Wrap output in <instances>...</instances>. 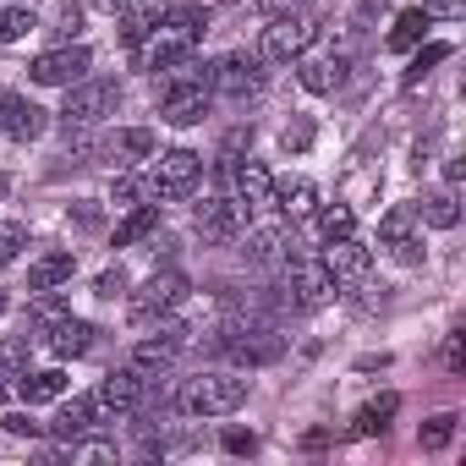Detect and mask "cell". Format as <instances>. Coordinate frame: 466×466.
Wrapping results in <instances>:
<instances>
[{
	"label": "cell",
	"mask_w": 466,
	"mask_h": 466,
	"mask_svg": "<svg viewBox=\"0 0 466 466\" xmlns=\"http://www.w3.org/2000/svg\"><path fill=\"white\" fill-rule=\"evenodd\" d=\"M264 6H269V12L280 17V12H302V0H264Z\"/></svg>",
	"instance_id": "c3c4849f"
},
{
	"label": "cell",
	"mask_w": 466,
	"mask_h": 466,
	"mask_svg": "<svg viewBox=\"0 0 466 466\" xmlns=\"http://www.w3.org/2000/svg\"><path fill=\"white\" fill-rule=\"evenodd\" d=\"M6 433H17V439H34V433H39V422L17 411V417H6Z\"/></svg>",
	"instance_id": "7dc6e473"
},
{
	"label": "cell",
	"mask_w": 466,
	"mask_h": 466,
	"mask_svg": "<svg viewBox=\"0 0 466 466\" xmlns=\"http://www.w3.org/2000/svg\"><path fill=\"white\" fill-rule=\"evenodd\" d=\"M159 116H165L170 127L203 121V116H208V66H192V61L170 66V72L159 77Z\"/></svg>",
	"instance_id": "7a4b0ae2"
},
{
	"label": "cell",
	"mask_w": 466,
	"mask_h": 466,
	"mask_svg": "<svg viewBox=\"0 0 466 466\" xmlns=\"http://www.w3.org/2000/svg\"><path fill=\"white\" fill-rule=\"evenodd\" d=\"M127 6H132V12H127V23H121V45H127V50H137V45L165 23V12H170V6H165V0H127Z\"/></svg>",
	"instance_id": "ffe728a7"
},
{
	"label": "cell",
	"mask_w": 466,
	"mask_h": 466,
	"mask_svg": "<svg viewBox=\"0 0 466 466\" xmlns=\"http://www.w3.org/2000/svg\"><path fill=\"white\" fill-rule=\"evenodd\" d=\"M225 450H230V455H253V450H258V439H253V433H242V428H230V433H225Z\"/></svg>",
	"instance_id": "f6af8a7d"
},
{
	"label": "cell",
	"mask_w": 466,
	"mask_h": 466,
	"mask_svg": "<svg viewBox=\"0 0 466 466\" xmlns=\"http://www.w3.org/2000/svg\"><path fill=\"white\" fill-rule=\"evenodd\" d=\"M143 192H148V187H143V181H132V176H121V181L110 187V198H116V208H132V203H137ZM148 198H154V192H148Z\"/></svg>",
	"instance_id": "60d3db41"
},
{
	"label": "cell",
	"mask_w": 466,
	"mask_h": 466,
	"mask_svg": "<svg viewBox=\"0 0 466 466\" xmlns=\"http://www.w3.org/2000/svg\"><path fill=\"white\" fill-rule=\"evenodd\" d=\"M248 214H253V208H248L242 198H203L198 214H192V225H198V237H203V242L225 248V242H242Z\"/></svg>",
	"instance_id": "52a82bcc"
},
{
	"label": "cell",
	"mask_w": 466,
	"mask_h": 466,
	"mask_svg": "<svg viewBox=\"0 0 466 466\" xmlns=\"http://www.w3.org/2000/svg\"><path fill=\"white\" fill-rule=\"evenodd\" d=\"M28 248V230L17 225V219H6V225H0V269H6V264H17V253Z\"/></svg>",
	"instance_id": "f35d334b"
},
{
	"label": "cell",
	"mask_w": 466,
	"mask_h": 466,
	"mask_svg": "<svg viewBox=\"0 0 466 466\" xmlns=\"http://www.w3.org/2000/svg\"><path fill=\"white\" fill-rule=\"evenodd\" d=\"M56 34H61V39H72V34H83V6H72V0H66V6L56 12Z\"/></svg>",
	"instance_id": "b9f144b4"
},
{
	"label": "cell",
	"mask_w": 466,
	"mask_h": 466,
	"mask_svg": "<svg viewBox=\"0 0 466 466\" xmlns=\"http://www.w3.org/2000/svg\"><path fill=\"white\" fill-rule=\"evenodd\" d=\"M324 269H329V280H335V286H362V280L373 275V253H368L357 237H346V242H329Z\"/></svg>",
	"instance_id": "2e32d148"
},
{
	"label": "cell",
	"mask_w": 466,
	"mask_h": 466,
	"mask_svg": "<svg viewBox=\"0 0 466 466\" xmlns=\"http://www.w3.org/2000/svg\"><path fill=\"white\" fill-rule=\"evenodd\" d=\"M203 28H208V12H203V6H170V12H165V23L137 45L143 72H154V77H159V72H170V66L192 61V50H198Z\"/></svg>",
	"instance_id": "6da1fadb"
},
{
	"label": "cell",
	"mask_w": 466,
	"mask_h": 466,
	"mask_svg": "<svg viewBox=\"0 0 466 466\" xmlns=\"http://www.w3.org/2000/svg\"><path fill=\"white\" fill-rule=\"evenodd\" d=\"M428 23H433V17H428L422 6H406V12L395 17V28H390V39H384V45H390V50H417Z\"/></svg>",
	"instance_id": "f1b7e54d"
},
{
	"label": "cell",
	"mask_w": 466,
	"mask_h": 466,
	"mask_svg": "<svg viewBox=\"0 0 466 466\" xmlns=\"http://www.w3.org/2000/svg\"><path fill=\"white\" fill-rule=\"evenodd\" d=\"M258 56H219L208 66V94H225V99H248L258 94Z\"/></svg>",
	"instance_id": "8fae6325"
},
{
	"label": "cell",
	"mask_w": 466,
	"mask_h": 466,
	"mask_svg": "<svg viewBox=\"0 0 466 466\" xmlns=\"http://www.w3.org/2000/svg\"><path fill=\"white\" fill-rule=\"evenodd\" d=\"M176 406L187 417H230L237 406H248V379H237V373H198V379H187Z\"/></svg>",
	"instance_id": "3957f363"
},
{
	"label": "cell",
	"mask_w": 466,
	"mask_h": 466,
	"mask_svg": "<svg viewBox=\"0 0 466 466\" xmlns=\"http://www.w3.org/2000/svg\"><path fill=\"white\" fill-rule=\"evenodd\" d=\"M313 214H319V237H324V242L357 237V214H351L346 203H329V208H313Z\"/></svg>",
	"instance_id": "1f68e13d"
},
{
	"label": "cell",
	"mask_w": 466,
	"mask_h": 466,
	"mask_svg": "<svg viewBox=\"0 0 466 466\" xmlns=\"http://www.w3.org/2000/svg\"><path fill=\"white\" fill-rule=\"evenodd\" d=\"M0 313H6V291H0Z\"/></svg>",
	"instance_id": "f5cc1de1"
},
{
	"label": "cell",
	"mask_w": 466,
	"mask_h": 466,
	"mask_svg": "<svg viewBox=\"0 0 466 466\" xmlns=\"http://www.w3.org/2000/svg\"><path fill=\"white\" fill-rule=\"evenodd\" d=\"M28 373V340H0V379Z\"/></svg>",
	"instance_id": "d590c367"
},
{
	"label": "cell",
	"mask_w": 466,
	"mask_h": 466,
	"mask_svg": "<svg viewBox=\"0 0 466 466\" xmlns=\"http://www.w3.org/2000/svg\"><path fill=\"white\" fill-rule=\"evenodd\" d=\"M395 411H400V395H395V390H384L379 400H368V406L351 417V433H357V439H373V433H384V428H390V417H395Z\"/></svg>",
	"instance_id": "d4e9b609"
},
{
	"label": "cell",
	"mask_w": 466,
	"mask_h": 466,
	"mask_svg": "<svg viewBox=\"0 0 466 466\" xmlns=\"http://www.w3.org/2000/svg\"><path fill=\"white\" fill-rule=\"evenodd\" d=\"M187 324H170V329H159L154 340H137V351H132V373H143V379H159L170 362H176V351L187 346Z\"/></svg>",
	"instance_id": "4fadbf2b"
},
{
	"label": "cell",
	"mask_w": 466,
	"mask_h": 466,
	"mask_svg": "<svg viewBox=\"0 0 466 466\" xmlns=\"http://www.w3.org/2000/svg\"><path fill=\"white\" fill-rule=\"evenodd\" d=\"M225 351L237 357L242 368H269V362L286 357V335H280L275 324H258V319L248 313V324H230V329H225Z\"/></svg>",
	"instance_id": "5b68a950"
},
{
	"label": "cell",
	"mask_w": 466,
	"mask_h": 466,
	"mask_svg": "<svg viewBox=\"0 0 466 466\" xmlns=\"http://www.w3.org/2000/svg\"><path fill=\"white\" fill-rule=\"evenodd\" d=\"M94 335H99L94 324H83V319L66 313V319L50 329V351H56V357H83V351H94Z\"/></svg>",
	"instance_id": "cb8c5ba5"
},
{
	"label": "cell",
	"mask_w": 466,
	"mask_h": 466,
	"mask_svg": "<svg viewBox=\"0 0 466 466\" xmlns=\"http://www.w3.org/2000/svg\"><path fill=\"white\" fill-rule=\"evenodd\" d=\"M34 28V12L28 6H0V45H12Z\"/></svg>",
	"instance_id": "8d00e7d4"
},
{
	"label": "cell",
	"mask_w": 466,
	"mask_h": 466,
	"mask_svg": "<svg viewBox=\"0 0 466 466\" xmlns=\"http://www.w3.org/2000/svg\"><path fill=\"white\" fill-rule=\"evenodd\" d=\"M313 137H319V127H313V116H297L286 132H280V143H286V154H308L313 148Z\"/></svg>",
	"instance_id": "74e56055"
},
{
	"label": "cell",
	"mask_w": 466,
	"mask_h": 466,
	"mask_svg": "<svg viewBox=\"0 0 466 466\" xmlns=\"http://www.w3.org/2000/svg\"><path fill=\"white\" fill-rule=\"evenodd\" d=\"M286 264H291V302H297V308H324V302L335 297V280H329V269H324V258H308V253H291Z\"/></svg>",
	"instance_id": "7c38bea8"
},
{
	"label": "cell",
	"mask_w": 466,
	"mask_h": 466,
	"mask_svg": "<svg viewBox=\"0 0 466 466\" xmlns=\"http://www.w3.org/2000/svg\"><path fill=\"white\" fill-rule=\"evenodd\" d=\"M198 170H203V159H198L192 148H165V154L154 159L148 192H154V198H187V192L198 187Z\"/></svg>",
	"instance_id": "ba28073f"
},
{
	"label": "cell",
	"mask_w": 466,
	"mask_h": 466,
	"mask_svg": "<svg viewBox=\"0 0 466 466\" xmlns=\"http://www.w3.org/2000/svg\"><path fill=\"white\" fill-rule=\"evenodd\" d=\"M6 187H12V181H6V176H0V198H6Z\"/></svg>",
	"instance_id": "f907efd6"
},
{
	"label": "cell",
	"mask_w": 466,
	"mask_h": 466,
	"mask_svg": "<svg viewBox=\"0 0 466 466\" xmlns=\"http://www.w3.org/2000/svg\"><path fill=\"white\" fill-rule=\"evenodd\" d=\"M88 66H94V56H88L83 45H61V50H45V56L28 66V77H34L39 88H72Z\"/></svg>",
	"instance_id": "9c48e42d"
},
{
	"label": "cell",
	"mask_w": 466,
	"mask_h": 466,
	"mask_svg": "<svg viewBox=\"0 0 466 466\" xmlns=\"http://www.w3.org/2000/svg\"><path fill=\"white\" fill-rule=\"evenodd\" d=\"M105 417H99V406H94V395H77L72 406H61V417L50 422V433L61 439V444H72V439H83L88 428H99Z\"/></svg>",
	"instance_id": "7402d4cb"
},
{
	"label": "cell",
	"mask_w": 466,
	"mask_h": 466,
	"mask_svg": "<svg viewBox=\"0 0 466 466\" xmlns=\"http://www.w3.org/2000/svg\"><path fill=\"white\" fill-rule=\"evenodd\" d=\"M17 395H23L28 406L61 400V395H66V373H61V368H45V373H23V379H17Z\"/></svg>",
	"instance_id": "4316f807"
},
{
	"label": "cell",
	"mask_w": 466,
	"mask_h": 466,
	"mask_svg": "<svg viewBox=\"0 0 466 466\" xmlns=\"http://www.w3.org/2000/svg\"><path fill=\"white\" fill-rule=\"evenodd\" d=\"M94 291H99V297H121V291H127V275H121V269H105V275L94 280Z\"/></svg>",
	"instance_id": "ee69618b"
},
{
	"label": "cell",
	"mask_w": 466,
	"mask_h": 466,
	"mask_svg": "<svg viewBox=\"0 0 466 466\" xmlns=\"http://www.w3.org/2000/svg\"><path fill=\"white\" fill-rule=\"evenodd\" d=\"M187 302V280L176 275V269H165V275H148L137 291H132V319L143 324V319H159V313H170V308H181Z\"/></svg>",
	"instance_id": "30bf717a"
},
{
	"label": "cell",
	"mask_w": 466,
	"mask_h": 466,
	"mask_svg": "<svg viewBox=\"0 0 466 466\" xmlns=\"http://www.w3.org/2000/svg\"><path fill=\"white\" fill-rule=\"evenodd\" d=\"M269 203H275V208H280L286 219H308V214L319 208V187H313L308 176H291V181H275Z\"/></svg>",
	"instance_id": "d6986e66"
},
{
	"label": "cell",
	"mask_w": 466,
	"mask_h": 466,
	"mask_svg": "<svg viewBox=\"0 0 466 466\" xmlns=\"http://www.w3.org/2000/svg\"><path fill=\"white\" fill-rule=\"evenodd\" d=\"M105 148H110L121 165H137V159H148V154H154V132H148V127H127V132H116Z\"/></svg>",
	"instance_id": "f546056e"
},
{
	"label": "cell",
	"mask_w": 466,
	"mask_h": 466,
	"mask_svg": "<svg viewBox=\"0 0 466 466\" xmlns=\"http://www.w3.org/2000/svg\"><path fill=\"white\" fill-rule=\"evenodd\" d=\"M439 61H450V45H422V50L411 56V66H406L400 88H422V77H428V72H433Z\"/></svg>",
	"instance_id": "d6a6232c"
},
{
	"label": "cell",
	"mask_w": 466,
	"mask_h": 466,
	"mask_svg": "<svg viewBox=\"0 0 466 466\" xmlns=\"http://www.w3.org/2000/svg\"><path fill=\"white\" fill-rule=\"evenodd\" d=\"M94 6H105V12H116V6H127V0H94Z\"/></svg>",
	"instance_id": "681fc988"
},
{
	"label": "cell",
	"mask_w": 466,
	"mask_h": 466,
	"mask_svg": "<svg viewBox=\"0 0 466 466\" xmlns=\"http://www.w3.org/2000/svg\"><path fill=\"white\" fill-rule=\"evenodd\" d=\"M116 105H121V83L116 77H77L72 88H66V105H61V116H66V132L72 127H99L105 116H116Z\"/></svg>",
	"instance_id": "277c9868"
},
{
	"label": "cell",
	"mask_w": 466,
	"mask_h": 466,
	"mask_svg": "<svg viewBox=\"0 0 466 466\" xmlns=\"http://www.w3.org/2000/svg\"><path fill=\"white\" fill-rule=\"evenodd\" d=\"M143 384H148V379H143V373H132V368H127V373H110V379L94 390V406H99V417L110 422V417H127V411H137V406H143Z\"/></svg>",
	"instance_id": "9a60e30c"
},
{
	"label": "cell",
	"mask_w": 466,
	"mask_h": 466,
	"mask_svg": "<svg viewBox=\"0 0 466 466\" xmlns=\"http://www.w3.org/2000/svg\"><path fill=\"white\" fill-rule=\"evenodd\" d=\"M379 237H384V248L400 258V264H417L422 258V237H417V208H406V203H395L384 219H379Z\"/></svg>",
	"instance_id": "5bb4252c"
},
{
	"label": "cell",
	"mask_w": 466,
	"mask_h": 466,
	"mask_svg": "<svg viewBox=\"0 0 466 466\" xmlns=\"http://www.w3.org/2000/svg\"><path fill=\"white\" fill-rule=\"evenodd\" d=\"M319 39V23L308 12H280L264 28V61H302Z\"/></svg>",
	"instance_id": "8992f818"
},
{
	"label": "cell",
	"mask_w": 466,
	"mask_h": 466,
	"mask_svg": "<svg viewBox=\"0 0 466 466\" xmlns=\"http://www.w3.org/2000/svg\"><path fill=\"white\" fill-rule=\"evenodd\" d=\"M422 12H428V17H461L466 0H422Z\"/></svg>",
	"instance_id": "bcb514c9"
},
{
	"label": "cell",
	"mask_w": 466,
	"mask_h": 466,
	"mask_svg": "<svg viewBox=\"0 0 466 466\" xmlns=\"http://www.w3.org/2000/svg\"><path fill=\"white\" fill-rule=\"evenodd\" d=\"M66 450L72 461H116V444H99V439H72Z\"/></svg>",
	"instance_id": "ab89813d"
},
{
	"label": "cell",
	"mask_w": 466,
	"mask_h": 466,
	"mask_svg": "<svg viewBox=\"0 0 466 466\" xmlns=\"http://www.w3.org/2000/svg\"><path fill=\"white\" fill-rule=\"evenodd\" d=\"M0 400H6V379H0Z\"/></svg>",
	"instance_id": "816d5d0a"
},
{
	"label": "cell",
	"mask_w": 466,
	"mask_h": 466,
	"mask_svg": "<svg viewBox=\"0 0 466 466\" xmlns=\"http://www.w3.org/2000/svg\"><path fill=\"white\" fill-rule=\"evenodd\" d=\"M72 269H77V258H72V253H45V258L28 269V291H56V286H66V280H72Z\"/></svg>",
	"instance_id": "484cf974"
},
{
	"label": "cell",
	"mask_w": 466,
	"mask_h": 466,
	"mask_svg": "<svg viewBox=\"0 0 466 466\" xmlns=\"http://www.w3.org/2000/svg\"><path fill=\"white\" fill-rule=\"evenodd\" d=\"M346 72H351V61L346 56H313V61H302V88L308 94H335L340 83H346Z\"/></svg>",
	"instance_id": "44dd1931"
},
{
	"label": "cell",
	"mask_w": 466,
	"mask_h": 466,
	"mask_svg": "<svg viewBox=\"0 0 466 466\" xmlns=\"http://www.w3.org/2000/svg\"><path fill=\"white\" fill-rule=\"evenodd\" d=\"M230 187H237V198H242L248 208H264L269 192H275V176H269L258 159H248V165H230Z\"/></svg>",
	"instance_id": "603a6c76"
},
{
	"label": "cell",
	"mask_w": 466,
	"mask_h": 466,
	"mask_svg": "<svg viewBox=\"0 0 466 466\" xmlns=\"http://www.w3.org/2000/svg\"><path fill=\"white\" fill-rule=\"evenodd\" d=\"M444 368L450 373H466V335H450L444 340Z\"/></svg>",
	"instance_id": "7bdbcfd3"
},
{
	"label": "cell",
	"mask_w": 466,
	"mask_h": 466,
	"mask_svg": "<svg viewBox=\"0 0 466 466\" xmlns=\"http://www.w3.org/2000/svg\"><path fill=\"white\" fill-rule=\"evenodd\" d=\"M417 214H422L433 230H455V225H461V203H455V192H450V187H444V192H428Z\"/></svg>",
	"instance_id": "4dcf8cb0"
},
{
	"label": "cell",
	"mask_w": 466,
	"mask_h": 466,
	"mask_svg": "<svg viewBox=\"0 0 466 466\" xmlns=\"http://www.w3.org/2000/svg\"><path fill=\"white\" fill-rule=\"evenodd\" d=\"M455 422H461L455 411H439V417H428V422H422V433H417V444H422V450H444V444L455 439Z\"/></svg>",
	"instance_id": "836d02e7"
},
{
	"label": "cell",
	"mask_w": 466,
	"mask_h": 466,
	"mask_svg": "<svg viewBox=\"0 0 466 466\" xmlns=\"http://www.w3.org/2000/svg\"><path fill=\"white\" fill-rule=\"evenodd\" d=\"M248 237V264H258V269H275V264H286L291 258V230L286 225H258V230H242Z\"/></svg>",
	"instance_id": "ac0fdd59"
},
{
	"label": "cell",
	"mask_w": 466,
	"mask_h": 466,
	"mask_svg": "<svg viewBox=\"0 0 466 466\" xmlns=\"http://www.w3.org/2000/svg\"><path fill=\"white\" fill-rule=\"evenodd\" d=\"M28 319H34V329H45V335H50V329L66 319V302H61L56 291H39V302L28 308Z\"/></svg>",
	"instance_id": "e575fe53"
},
{
	"label": "cell",
	"mask_w": 466,
	"mask_h": 466,
	"mask_svg": "<svg viewBox=\"0 0 466 466\" xmlns=\"http://www.w3.org/2000/svg\"><path fill=\"white\" fill-rule=\"evenodd\" d=\"M154 225H159V203H132V208H127V219L116 225V237H110V242H116V248H132V242H143V237H148Z\"/></svg>",
	"instance_id": "83f0119b"
},
{
	"label": "cell",
	"mask_w": 466,
	"mask_h": 466,
	"mask_svg": "<svg viewBox=\"0 0 466 466\" xmlns=\"http://www.w3.org/2000/svg\"><path fill=\"white\" fill-rule=\"evenodd\" d=\"M0 132L17 137V143H34L45 132V110L23 94H0Z\"/></svg>",
	"instance_id": "e0dca14e"
}]
</instances>
